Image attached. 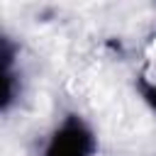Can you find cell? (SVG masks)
I'll return each mask as SVG.
<instances>
[{
    "mask_svg": "<svg viewBox=\"0 0 156 156\" xmlns=\"http://www.w3.org/2000/svg\"><path fill=\"white\" fill-rule=\"evenodd\" d=\"M90 151H93V134L78 119H68L54 134L46 156H90Z\"/></svg>",
    "mask_w": 156,
    "mask_h": 156,
    "instance_id": "1",
    "label": "cell"
},
{
    "mask_svg": "<svg viewBox=\"0 0 156 156\" xmlns=\"http://www.w3.org/2000/svg\"><path fill=\"white\" fill-rule=\"evenodd\" d=\"M15 46L7 39H0V110L15 100Z\"/></svg>",
    "mask_w": 156,
    "mask_h": 156,
    "instance_id": "2",
    "label": "cell"
}]
</instances>
